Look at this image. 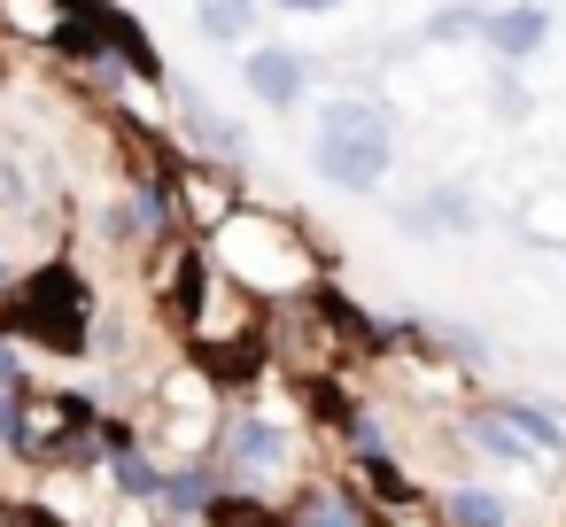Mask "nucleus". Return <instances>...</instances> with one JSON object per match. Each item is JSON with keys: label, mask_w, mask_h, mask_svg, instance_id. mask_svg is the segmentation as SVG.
<instances>
[{"label": "nucleus", "mask_w": 566, "mask_h": 527, "mask_svg": "<svg viewBox=\"0 0 566 527\" xmlns=\"http://www.w3.org/2000/svg\"><path fill=\"white\" fill-rule=\"evenodd\" d=\"M311 171H318L334 194H373V187H388V171H396V117H388L373 94H334V102H318Z\"/></svg>", "instance_id": "nucleus-1"}, {"label": "nucleus", "mask_w": 566, "mask_h": 527, "mask_svg": "<svg viewBox=\"0 0 566 527\" xmlns=\"http://www.w3.org/2000/svg\"><path fill=\"white\" fill-rule=\"evenodd\" d=\"M0 334H17L32 349H55V357H86L94 341V287L78 264H40L24 272L9 295H0Z\"/></svg>", "instance_id": "nucleus-2"}, {"label": "nucleus", "mask_w": 566, "mask_h": 527, "mask_svg": "<svg viewBox=\"0 0 566 527\" xmlns=\"http://www.w3.org/2000/svg\"><path fill=\"white\" fill-rule=\"evenodd\" d=\"M218 249L233 256L241 287H256V295H295V287H311V280H318V272H311V256H303V233H295L287 218L233 210V218L218 225Z\"/></svg>", "instance_id": "nucleus-3"}, {"label": "nucleus", "mask_w": 566, "mask_h": 527, "mask_svg": "<svg viewBox=\"0 0 566 527\" xmlns=\"http://www.w3.org/2000/svg\"><path fill=\"white\" fill-rule=\"evenodd\" d=\"M218 442H226V488H264L295 457V434L280 419H264V411H233Z\"/></svg>", "instance_id": "nucleus-4"}, {"label": "nucleus", "mask_w": 566, "mask_h": 527, "mask_svg": "<svg viewBox=\"0 0 566 527\" xmlns=\"http://www.w3.org/2000/svg\"><path fill=\"white\" fill-rule=\"evenodd\" d=\"M241 86L256 109H303L311 94V55L287 48V40H249L241 48Z\"/></svg>", "instance_id": "nucleus-5"}, {"label": "nucleus", "mask_w": 566, "mask_h": 527, "mask_svg": "<svg viewBox=\"0 0 566 527\" xmlns=\"http://www.w3.org/2000/svg\"><path fill=\"white\" fill-rule=\"evenodd\" d=\"M481 48H489V63H512V71L535 63L551 48V0H504V9H489Z\"/></svg>", "instance_id": "nucleus-6"}, {"label": "nucleus", "mask_w": 566, "mask_h": 527, "mask_svg": "<svg viewBox=\"0 0 566 527\" xmlns=\"http://www.w3.org/2000/svg\"><path fill=\"white\" fill-rule=\"evenodd\" d=\"M171 102H179V125H187L202 148H218V164H226V171H249V164H256V140H249L241 125H226V117L202 102V86H195V78H179V86H171Z\"/></svg>", "instance_id": "nucleus-7"}, {"label": "nucleus", "mask_w": 566, "mask_h": 527, "mask_svg": "<svg viewBox=\"0 0 566 527\" xmlns=\"http://www.w3.org/2000/svg\"><path fill=\"white\" fill-rule=\"evenodd\" d=\"M396 225H403L411 241H427V233H473V225H481V202H473L465 187H434V194L403 202Z\"/></svg>", "instance_id": "nucleus-8"}, {"label": "nucleus", "mask_w": 566, "mask_h": 527, "mask_svg": "<svg viewBox=\"0 0 566 527\" xmlns=\"http://www.w3.org/2000/svg\"><path fill=\"white\" fill-rule=\"evenodd\" d=\"M109 55H117V71H125L133 86H164V78H171L164 55L148 48V24H140L133 9H117V0H109Z\"/></svg>", "instance_id": "nucleus-9"}, {"label": "nucleus", "mask_w": 566, "mask_h": 527, "mask_svg": "<svg viewBox=\"0 0 566 527\" xmlns=\"http://www.w3.org/2000/svg\"><path fill=\"white\" fill-rule=\"evenodd\" d=\"M226 496V465H202V457H187V465H171L164 473V512H179V519H210V504Z\"/></svg>", "instance_id": "nucleus-10"}, {"label": "nucleus", "mask_w": 566, "mask_h": 527, "mask_svg": "<svg viewBox=\"0 0 566 527\" xmlns=\"http://www.w3.org/2000/svg\"><path fill=\"white\" fill-rule=\"evenodd\" d=\"M256 17H264V0H195V32H202L210 48L256 40Z\"/></svg>", "instance_id": "nucleus-11"}, {"label": "nucleus", "mask_w": 566, "mask_h": 527, "mask_svg": "<svg viewBox=\"0 0 566 527\" xmlns=\"http://www.w3.org/2000/svg\"><path fill=\"white\" fill-rule=\"evenodd\" d=\"M465 442H473V450H489V457H512V465H535V457H543V450H535V442H527V434H520L496 403L465 411Z\"/></svg>", "instance_id": "nucleus-12"}, {"label": "nucleus", "mask_w": 566, "mask_h": 527, "mask_svg": "<svg viewBox=\"0 0 566 527\" xmlns=\"http://www.w3.org/2000/svg\"><path fill=\"white\" fill-rule=\"evenodd\" d=\"M496 411H504V419H512L543 457H566V419H558L551 403H535V396H496Z\"/></svg>", "instance_id": "nucleus-13"}, {"label": "nucleus", "mask_w": 566, "mask_h": 527, "mask_svg": "<svg viewBox=\"0 0 566 527\" xmlns=\"http://www.w3.org/2000/svg\"><path fill=\"white\" fill-rule=\"evenodd\" d=\"M102 465H109L117 496H133V504H156V496H164V465H156V457H140V442H133V450H109Z\"/></svg>", "instance_id": "nucleus-14"}, {"label": "nucleus", "mask_w": 566, "mask_h": 527, "mask_svg": "<svg viewBox=\"0 0 566 527\" xmlns=\"http://www.w3.org/2000/svg\"><path fill=\"white\" fill-rule=\"evenodd\" d=\"M210 527H303L295 512H272L256 488H226L218 504H210Z\"/></svg>", "instance_id": "nucleus-15"}, {"label": "nucleus", "mask_w": 566, "mask_h": 527, "mask_svg": "<svg viewBox=\"0 0 566 527\" xmlns=\"http://www.w3.org/2000/svg\"><path fill=\"white\" fill-rule=\"evenodd\" d=\"M442 519L450 527H512V504L496 488H450L442 496Z\"/></svg>", "instance_id": "nucleus-16"}, {"label": "nucleus", "mask_w": 566, "mask_h": 527, "mask_svg": "<svg viewBox=\"0 0 566 527\" xmlns=\"http://www.w3.org/2000/svg\"><path fill=\"white\" fill-rule=\"evenodd\" d=\"M481 24H489V9H473V0H450V9H434V17L419 24V40H427V48H458V40H481Z\"/></svg>", "instance_id": "nucleus-17"}, {"label": "nucleus", "mask_w": 566, "mask_h": 527, "mask_svg": "<svg viewBox=\"0 0 566 527\" xmlns=\"http://www.w3.org/2000/svg\"><path fill=\"white\" fill-rule=\"evenodd\" d=\"M303 527H357V496H326V488H295L287 504Z\"/></svg>", "instance_id": "nucleus-18"}, {"label": "nucleus", "mask_w": 566, "mask_h": 527, "mask_svg": "<svg viewBox=\"0 0 566 527\" xmlns=\"http://www.w3.org/2000/svg\"><path fill=\"white\" fill-rule=\"evenodd\" d=\"M357 473H365L388 504H419V481H403V465H396L388 450H357Z\"/></svg>", "instance_id": "nucleus-19"}, {"label": "nucleus", "mask_w": 566, "mask_h": 527, "mask_svg": "<svg viewBox=\"0 0 566 527\" xmlns=\"http://www.w3.org/2000/svg\"><path fill=\"white\" fill-rule=\"evenodd\" d=\"M0 527H71L55 504H32V496H0Z\"/></svg>", "instance_id": "nucleus-20"}, {"label": "nucleus", "mask_w": 566, "mask_h": 527, "mask_svg": "<svg viewBox=\"0 0 566 527\" xmlns=\"http://www.w3.org/2000/svg\"><path fill=\"white\" fill-rule=\"evenodd\" d=\"M489 102H496V117H504V125H520V117L535 109V94L512 78V63H504V78H496V94H489Z\"/></svg>", "instance_id": "nucleus-21"}, {"label": "nucleus", "mask_w": 566, "mask_h": 527, "mask_svg": "<svg viewBox=\"0 0 566 527\" xmlns=\"http://www.w3.org/2000/svg\"><path fill=\"white\" fill-rule=\"evenodd\" d=\"M32 380H24V349H17V334H0V396H24Z\"/></svg>", "instance_id": "nucleus-22"}, {"label": "nucleus", "mask_w": 566, "mask_h": 527, "mask_svg": "<svg viewBox=\"0 0 566 527\" xmlns=\"http://www.w3.org/2000/svg\"><path fill=\"white\" fill-rule=\"evenodd\" d=\"M272 9H280V17H334L342 0H272Z\"/></svg>", "instance_id": "nucleus-23"}, {"label": "nucleus", "mask_w": 566, "mask_h": 527, "mask_svg": "<svg viewBox=\"0 0 566 527\" xmlns=\"http://www.w3.org/2000/svg\"><path fill=\"white\" fill-rule=\"evenodd\" d=\"M78 9H102V0H48V17H78Z\"/></svg>", "instance_id": "nucleus-24"}, {"label": "nucleus", "mask_w": 566, "mask_h": 527, "mask_svg": "<svg viewBox=\"0 0 566 527\" xmlns=\"http://www.w3.org/2000/svg\"><path fill=\"white\" fill-rule=\"evenodd\" d=\"M9 287H17V280H9V264H0V295H9Z\"/></svg>", "instance_id": "nucleus-25"}]
</instances>
